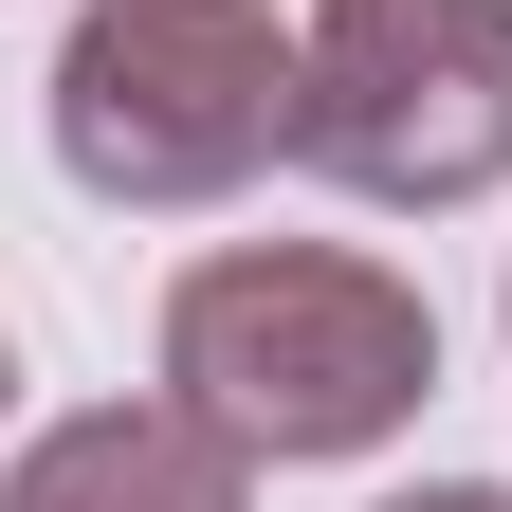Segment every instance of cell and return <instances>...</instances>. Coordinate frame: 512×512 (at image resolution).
Returning a JSON list of instances; mask_svg holds the SVG:
<instances>
[{
    "mask_svg": "<svg viewBox=\"0 0 512 512\" xmlns=\"http://www.w3.org/2000/svg\"><path fill=\"white\" fill-rule=\"evenodd\" d=\"M439 384V311L384 275V256H330V238H238L165 293V403H202L238 458H366L403 439Z\"/></svg>",
    "mask_w": 512,
    "mask_h": 512,
    "instance_id": "obj_1",
    "label": "cell"
},
{
    "mask_svg": "<svg viewBox=\"0 0 512 512\" xmlns=\"http://www.w3.org/2000/svg\"><path fill=\"white\" fill-rule=\"evenodd\" d=\"M311 55L275 37V0H92L55 37V165L92 202H238L293 147Z\"/></svg>",
    "mask_w": 512,
    "mask_h": 512,
    "instance_id": "obj_2",
    "label": "cell"
},
{
    "mask_svg": "<svg viewBox=\"0 0 512 512\" xmlns=\"http://www.w3.org/2000/svg\"><path fill=\"white\" fill-rule=\"evenodd\" d=\"M293 55V165H330L348 202L458 220L512 183V0H311Z\"/></svg>",
    "mask_w": 512,
    "mask_h": 512,
    "instance_id": "obj_3",
    "label": "cell"
},
{
    "mask_svg": "<svg viewBox=\"0 0 512 512\" xmlns=\"http://www.w3.org/2000/svg\"><path fill=\"white\" fill-rule=\"evenodd\" d=\"M0 512H256V458L202 403H74L55 439H19Z\"/></svg>",
    "mask_w": 512,
    "mask_h": 512,
    "instance_id": "obj_4",
    "label": "cell"
},
{
    "mask_svg": "<svg viewBox=\"0 0 512 512\" xmlns=\"http://www.w3.org/2000/svg\"><path fill=\"white\" fill-rule=\"evenodd\" d=\"M384 512H512V476H421V494H384Z\"/></svg>",
    "mask_w": 512,
    "mask_h": 512,
    "instance_id": "obj_5",
    "label": "cell"
},
{
    "mask_svg": "<svg viewBox=\"0 0 512 512\" xmlns=\"http://www.w3.org/2000/svg\"><path fill=\"white\" fill-rule=\"evenodd\" d=\"M0 403H19V348H0Z\"/></svg>",
    "mask_w": 512,
    "mask_h": 512,
    "instance_id": "obj_6",
    "label": "cell"
}]
</instances>
